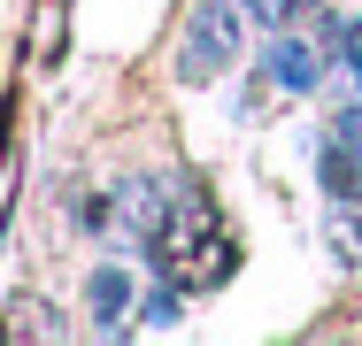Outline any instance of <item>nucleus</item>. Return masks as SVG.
I'll return each mask as SVG.
<instances>
[{
	"label": "nucleus",
	"instance_id": "obj_1",
	"mask_svg": "<svg viewBox=\"0 0 362 346\" xmlns=\"http://www.w3.org/2000/svg\"><path fill=\"white\" fill-rule=\"evenodd\" d=\"M231 62H239V0H201L193 23H185V47H177V77L209 85Z\"/></svg>",
	"mask_w": 362,
	"mask_h": 346
},
{
	"label": "nucleus",
	"instance_id": "obj_2",
	"mask_svg": "<svg viewBox=\"0 0 362 346\" xmlns=\"http://www.w3.org/2000/svg\"><path fill=\"white\" fill-rule=\"evenodd\" d=\"M324 201L339 208H362V108H339L332 131H324Z\"/></svg>",
	"mask_w": 362,
	"mask_h": 346
},
{
	"label": "nucleus",
	"instance_id": "obj_3",
	"mask_svg": "<svg viewBox=\"0 0 362 346\" xmlns=\"http://www.w3.org/2000/svg\"><path fill=\"white\" fill-rule=\"evenodd\" d=\"M262 77H270L278 93H308V85L324 77V62H316V47H308L293 23H278V39L262 47Z\"/></svg>",
	"mask_w": 362,
	"mask_h": 346
},
{
	"label": "nucleus",
	"instance_id": "obj_4",
	"mask_svg": "<svg viewBox=\"0 0 362 346\" xmlns=\"http://www.w3.org/2000/svg\"><path fill=\"white\" fill-rule=\"evenodd\" d=\"M85 300H93V316H100L108 331L124 323V308H139V292H132V277L116 270V262H100V270L85 277Z\"/></svg>",
	"mask_w": 362,
	"mask_h": 346
},
{
	"label": "nucleus",
	"instance_id": "obj_5",
	"mask_svg": "<svg viewBox=\"0 0 362 346\" xmlns=\"http://www.w3.org/2000/svg\"><path fill=\"white\" fill-rule=\"evenodd\" d=\"M139 323H177V292H170V285L139 292Z\"/></svg>",
	"mask_w": 362,
	"mask_h": 346
},
{
	"label": "nucleus",
	"instance_id": "obj_6",
	"mask_svg": "<svg viewBox=\"0 0 362 346\" xmlns=\"http://www.w3.org/2000/svg\"><path fill=\"white\" fill-rule=\"evenodd\" d=\"M239 8H255V16H270V0H239Z\"/></svg>",
	"mask_w": 362,
	"mask_h": 346
}]
</instances>
